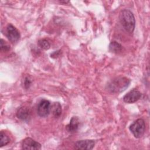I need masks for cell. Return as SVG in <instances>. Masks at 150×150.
Instances as JSON below:
<instances>
[{"label": "cell", "instance_id": "14", "mask_svg": "<svg viewBox=\"0 0 150 150\" xmlns=\"http://www.w3.org/2000/svg\"><path fill=\"white\" fill-rule=\"evenodd\" d=\"M38 45L41 49L43 50H48L50 47V45L49 42H48L47 40L45 39H40L38 42Z\"/></svg>", "mask_w": 150, "mask_h": 150}, {"label": "cell", "instance_id": "10", "mask_svg": "<svg viewBox=\"0 0 150 150\" xmlns=\"http://www.w3.org/2000/svg\"><path fill=\"white\" fill-rule=\"evenodd\" d=\"M79 124L80 121L79 118L77 117H73L71 118L69 124L67 125L66 127V130L70 133L75 132L77 131L79 127Z\"/></svg>", "mask_w": 150, "mask_h": 150}, {"label": "cell", "instance_id": "15", "mask_svg": "<svg viewBox=\"0 0 150 150\" xmlns=\"http://www.w3.org/2000/svg\"><path fill=\"white\" fill-rule=\"evenodd\" d=\"M0 48L2 52H8L10 50V46L2 39L0 42Z\"/></svg>", "mask_w": 150, "mask_h": 150}, {"label": "cell", "instance_id": "9", "mask_svg": "<svg viewBox=\"0 0 150 150\" xmlns=\"http://www.w3.org/2000/svg\"><path fill=\"white\" fill-rule=\"evenodd\" d=\"M16 117L23 121L28 122L31 118V111L28 107H20L16 112Z\"/></svg>", "mask_w": 150, "mask_h": 150}, {"label": "cell", "instance_id": "11", "mask_svg": "<svg viewBox=\"0 0 150 150\" xmlns=\"http://www.w3.org/2000/svg\"><path fill=\"white\" fill-rule=\"evenodd\" d=\"M50 111L55 118H59L62 114V106L59 102L54 103L51 107Z\"/></svg>", "mask_w": 150, "mask_h": 150}, {"label": "cell", "instance_id": "6", "mask_svg": "<svg viewBox=\"0 0 150 150\" xmlns=\"http://www.w3.org/2000/svg\"><path fill=\"white\" fill-rule=\"evenodd\" d=\"M142 94L136 88H134L128 92L123 97V100L126 103H134L141 97Z\"/></svg>", "mask_w": 150, "mask_h": 150}, {"label": "cell", "instance_id": "16", "mask_svg": "<svg viewBox=\"0 0 150 150\" xmlns=\"http://www.w3.org/2000/svg\"><path fill=\"white\" fill-rule=\"evenodd\" d=\"M31 83H32V81L31 80L29 79V77H26L25 79V80H24V87L26 89H28L29 88V87L31 85Z\"/></svg>", "mask_w": 150, "mask_h": 150}, {"label": "cell", "instance_id": "1", "mask_svg": "<svg viewBox=\"0 0 150 150\" xmlns=\"http://www.w3.org/2000/svg\"><path fill=\"white\" fill-rule=\"evenodd\" d=\"M131 80L126 77L119 76L110 80L107 84V89L112 93H120L129 86Z\"/></svg>", "mask_w": 150, "mask_h": 150}, {"label": "cell", "instance_id": "7", "mask_svg": "<svg viewBox=\"0 0 150 150\" xmlns=\"http://www.w3.org/2000/svg\"><path fill=\"white\" fill-rule=\"evenodd\" d=\"M22 148L23 149L39 150L41 149V145L32 138L28 137L22 141Z\"/></svg>", "mask_w": 150, "mask_h": 150}, {"label": "cell", "instance_id": "13", "mask_svg": "<svg viewBox=\"0 0 150 150\" xmlns=\"http://www.w3.org/2000/svg\"><path fill=\"white\" fill-rule=\"evenodd\" d=\"M10 141L9 137L3 131L0 132V146L2 147L9 144Z\"/></svg>", "mask_w": 150, "mask_h": 150}, {"label": "cell", "instance_id": "5", "mask_svg": "<svg viewBox=\"0 0 150 150\" xmlns=\"http://www.w3.org/2000/svg\"><path fill=\"white\" fill-rule=\"evenodd\" d=\"M50 103L47 100H42L37 107V113L41 117H47L50 112Z\"/></svg>", "mask_w": 150, "mask_h": 150}, {"label": "cell", "instance_id": "8", "mask_svg": "<svg viewBox=\"0 0 150 150\" xmlns=\"http://www.w3.org/2000/svg\"><path fill=\"white\" fill-rule=\"evenodd\" d=\"M95 145V142L91 139L80 140L74 144V148L76 149L90 150L92 149Z\"/></svg>", "mask_w": 150, "mask_h": 150}, {"label": "cell", "instance_id": "12", "mask_svg": "<svg viewBox=\"0 0 150 150\" xmlns=\"http://www.w3.org/2000/svg\"><path fill=\"white\" fill-rule=\"evenodd\" d=\"M122 46L116 41H112L109 45V50L114 53H118L122 50Z\"/></svg>", "mask_w": 150, "mask_h": 150}, {"label": "cell", "instance_id": "2", "mask_svg": "<svg viewBox=\"0 0 150 150\" xmlns=\"http://www.w3.org/2000/svg\"><path fill=\"white\" fill-rule=\"evenodd\" d=\"M120 23L124 29L128 33H132L135 29V20L131 11L128 9H123L119 15Z\"/></svg>", "mask_w": 150, "mask_h": 150}, {"label": "cell", "instance_id": "3", "mask_svg": "<svg viewBox=\"0 0 150 150\" xmlns=\"http://www.w3.org/2000/svg\"><path fill=\"white\" fill-rule=\"evenodd\" d=\"M129 129L136 138L142 137L145 130V123L144 120L142 118L137 119L130 125Z\"/></svg>", "mask_w": 150, "mask_h": 150}, {"label": "cell", "instance_id": "4", "mask_svg": "<svg viewBox=\"0 0 150 150\" xmlns=\"http://www.w3.org/2000/svg\"><path fill=\"white\" fill-rule=\"evenodd\" d=\"M6 35L8 40L13 43L17 42L21 36L18 30L11 23H9L6 26Z\"/></svg>", "mask_w": 150, "mask_h": 150}, {"label": "cell", "instance_id": "17", "mask_svg": "<svg viewBox=\"0 0 150 150\" xmlns=\"http://www.w3.org/2000/svg\"><path fill=\"white\" fill-rule=\"evenodd\" d=\"M60 50H57V51H55L52 54H51V57H58L60 54Z\"/></svg>", "mask_w": 150, "mask_h": 150}]
</instances>
